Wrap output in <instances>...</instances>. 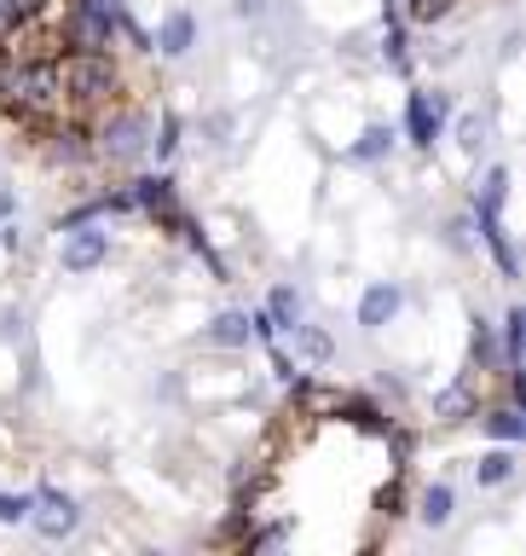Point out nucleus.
<instances>
[{"label": "nucleus", "mask_w": 526, "mask_h": 556, "mask_svg": "<svg viewBox=\"0 0 526 556\" xmlns=\"http://www.w3.org/2000/svg\"><path fill=\"white\" fill-rule=\"evenodd\" d=\"M116 7L121 0H76L69 17H64V41L76 52H104L111 35H116Z\"/></svg>", "instance_id": "nucleus-1"}, {"label": "nucleus", "mask_w": 526, "mask_h": 556, "mask_svg": "<svg viewBox=\"0 0 526 556\" xmlns=\"http://www.w3.org/2000/svg\"><path fill=\"white\" fill-rule=\"evenodd\" d=\"M59 81L76 99H104L116 87V64H111V52H76L69 64H59Z\"/></svg>", "instance_id": "nucleus-2"}, {"label": "nucleus", "mask_w": 526, "mask_h": 556, "mask_svg": "<svg viewBox=\"0 0 526 556\" xmlns=\"http://www.w3.org/2000/svg\"><path fill=\"white\" fill-rule=\"evenodd\" d=\"M29 528L41 533V539H69V533L81 528L76 498L59 493V486H41V493H35V504H29Z\"/></svg>", "instance_id": "nucleus-3"}, {"label": "nucleus", "mask_w": 526, "mask_h": 556, "mask_svg": "<svg viewBox=\"0 0 526 556\" xmlns=\"http://www.w3.org/2000/svg\"><path fill=\"white\" fill-rule=\"evenodd\" d=\"M446 116H451V99L440 93V87H416V93L406 99V128H411V146H423V151H434V139H440V128H446Z\"/></svg>", "instance_id": "nucleus-4"}, {"label": "nucleus", "mask_w": 526, "mask_h": 556, "mask_svg": "<svg viewBox=\"0 0 526 556\" xmlns=\"http://www.w3.org/2000/svg\"><path fill=\"white\" fill-rule=\"evenodd\" d=\"M151 146V122L139 116V111H121L104 122V134H99V151L111 156V163H133V156H145Z\"/></svg>", "instance_id": "nucleus-5"}, {"label": "nucleus", "mask_w": 526, "mask_h": 556, "mask_svg": "<svg viewBox=\"0 0 526 556\" xmlns=\"http://www.w3.org/2000/svg\"><path fill=\"white\" fill-rule=\"evenodd\" d=\"M64 273H93L104 255H111V232H99L93 220H81V226H69L64 232Z\"/></svg>", "instance_id": "nucleus-6"}, {"label": "nucleus", "mask_w": 526, "mask_h": 556, "mask_svg": "<svg viewBox=\"0 0 526 556\" xmlns=\"http://www.w3.org/2000/svg\"><path fill=\"white\" fill-rule=\"evenodd\" d=\"M399 307H406V290L399 285H371L359 295V330H382L399 319Z\"/></svg>", "instance_id": "nucleus-7"}, {"label": "nucleus", "mask_w": 526, "mask_h": 556, "mask_svg": "<svg viewBox=\"0 0 526 556\" xmlns=\"http://www.w3.org/2000/svg\"><path fill=\"white\" fill-rule=\"evenodd\" d=\"M151 47L163 52V59H185V52L197 47V17H191V12H168Z\"/></svg>", "instance_id": "nucleus-8"}, {"label": "nucleus", "mask_w": 526, "mask_h": 556, "mask_svg": "<svg viewBox=\"0 0 526 556\" xmlns=\"http://www.w3.org/2000/svg\"><path fill=\"white\" fill-rule=\"evenodd\" d=\"M503 203H510V168H486V180L475 191V226L480 220H503Z\"/></svg>", "instance_id": "nucleus-9"}, {"label": "nucleus", "mask_w": 526, "mask_h": 556, "mask_svg": "<svg viewBox=\"0 0 526 556\" xmlns=\"http://www.w3.org/2000/svg\"><path fill=\"white\" fill-rule=\"evenodd\" d=\"M416 516H423V528H451V516H458V493H451L446 481L423 486V498H416Z\"/></svg>", "instance_id": "nucleus-10"}, {"label": "nucleus", "mask_w": 526, "mask_h": 556, "mask_svg": "<svg viewBox=\"0 0 526 556\" xmlns=\"http://www.w3.org/2000/svg\"><path fill=\"white\" fill-rule=\"evenodd\" d=\"M249 337H255L249 313H220V319L203 330V342H215V348H249Z\"/></svg>", "instance_id": "nucleus-11"}, {"label": "nucleus", "mask_w": 526, "mask_h": 556, "mask_svg": "<svg viewBox=\"0 0 526 556\" xmlns=\"http://www.w3.org/2000/svg\"><path fill=\"white\" fill-rule=\"evenodd\" d=\"M480 424H486V434H492V441H503V446H521V441H526V417H521L515 400H510V406H498V412H486Z\"/></svg>", "instance_id": "nucleus-12"}, {"label": "nucleus", "mask_w": 526, "mask_h": 556, "mask_svg": "<svg viewBox=\"0 0 526 556\" xmlns=\"http://www.w3.org/2000/svg\"><path fill=\"white\" fill-rule=\"evenodd\" d=\"M515 469H521V464H515V446L498 441V452H486V458L475 464V481H480V486H510Z\"/></svg>", "instance_id": "nucleus-13"}, {"label": "nucleus", "mask_w": 526, "mask_h": 556, "mask_svg": "<svg viewBox=\"0 0 526 556\" xmlns=\"http://www.w3.org/2000/svg\"><path fill=\"white\" fill-rule=\"evenodd\" d=\"M394 139H399V134L388 128V122H371V128L359 134V146L347 151V163H382V156L394 151Z\"/></svg>", "instance_id": "nucleus-14"}, {"label": "nucleus", "mask_w": 526, "mask_h": 556, "mask_svg": "<svg viewBox=\"0 0 526 556\" xmlns=\"http://www.w3.org/2000/svg\"><path fill=\"white\" fill-rule=\"evenodd\" d=\"M267 325L272 330H295V325H302V295H295L290 285H278L267 295Z\"/></svg>", "instance_id": "nucleus-15"}, {"label": "nucleus", "mask_w": 526, "mask_h": 556, "mask_svg": "<svg viewBox=\"0 0 526 556\" xmlns=\"http://www.w3.org/2000/svg\"><path fill=\"white\" fill-rule=\"evenodd\" d=\"M521 325H526V313L515 307L510 319H503V371H515V365H521Z\"/></svg>", "instance_id": "nucleus-16"}, {"label": "nucleus", "mask_w": 526, "mask_h": 556, "mask_svg": "<svg viewBox=\"0 0 526 556\" xmlns=\"http://www.w3.org/2000/svg\"><path fill=\"white\" fill-rule=\"evenodd\" d=\"M458 146H463V151H480V146H486V116H480V111H463V116H458Z\"/></svg>", "instance_id": "nucleus-17"}, {"label": "nucleus", "mask_w": 526, "mask_h": 556, "mask_svg": "<svg viewBox=\"0 0 526 556\" xmlns=\"http://www.w3.org/2000/svg\"><path fill=\"white\" fill-rule=\"evenodd\" d=\"M52 156L76 168V163H87V156H93V151H87V134H76V128H69V134H59V146H52Z\"/></svg>", "instance_id": "nucleus-18"}, {"label": "nucleus", "mask_w": 526, "mask_h": 556, "mask_svg": "<svg viewBox=\"0 0 526 556\" xmlns=\"http://www.w3.org/2000/svg\"><path fill=\"white\" fill-rule=\"evenodd\" d=\"M29 504H35V493H0V521H7V528L29 521Z\"/></svg>", "instance_id": "nucleus-19"}, {"label": "nucleus", "mask_w": 526, "mask_h": 556, "mask_svg": "<svg viewBox=\"0 0 526 556\" xmlns=\"http://www.w3.org/2000/svg\"><path fill=\"white\" fill-rule=\"evenodd\" d=\"M475 359H480V371H492V365H498V337H492V325H475Z\"/></svg>", "instance_id": "nucleus-20"}, {"label": "nucleus", "mask_w": 526, "mask_h": 556, "mask_svg": "<svg viewBox=\"0 0 526 556\" xmlns=\"http://www.w3.org/2000/svg\"><path fill=\"white\" fill-rule=\"evenodd\" d=\"M446 243H451V250H469V243H475V215L446 220Z\"/></svg>", "instance_id": "nucleus-21"}, {"label": "nucleus", "mask_w": 526, "mask_h": 556, "mask_svg": "<svg viewBox=\"0 0 526 556\" xmlns=\"http://www.w3.org/2000/svg\"><path fill=\"white\" fill-rule=\"evenodd\" d=\"M295 342H302L312 359H330V337H324V330H312V325H295Z\"/></svg>", "instance_id": "nucleus-22"}, {"label": "nucleus", "mask_w": 526, "mask_h": 556, "mask_svg": "<svg viewBox=\"0 0 526 556\" xmlns=\"http://www.w3.org/2000/svg\"><path fill=\"white\" fill-rule=\"evenodd\" d=\"M232 128H238V116H232V111H215V116L203 122V134L215 139V146H226V139H232Z\"/></svg>", "instance_id": "nucleus-23"}, {"label": "nucleus", "mask_w": 526, "mask_h": 556, "mask_svg": "<svg viewBox=\"0 0 526 556\" xmlns=\"http://www.w3.org/2000/svg\"><path fill=\"white\" fill-rule=\"evenodd\" d=\"M434 412H440V417H463L469 412V389H446L440 400H434Z\"/></svg>", "instance_id": "nucleus-24"}, {"label": "nucleus", "mask_w": 526, "mask_h": 556, "mask_svg": "<svg viewBox=\"0 0 526 556\" xmlns=\"http://www.w3.org/2000/svg\"><path fill=\"white\" fill-rule=\"evenodd\" d=\"M151 146H156V156H174V146H180V116H163V134Z\"/></svg>", "instance_id": "nucleus-25"}, {"label": "nucleus", "mask_w": 526, "mask_h": 556, "mask_svg": "<svg viewBox=\"0 0 526 556\" xmlns=\"http://www.w3.org/2000/svg\"><path fill=\"white\" fill-rule=\"evenodd\" d=\"M382 52H388V64H406V29L388 24V35H382Z\"/></svg>", "instance_id": "nucleus-26"}, {"label": "nucleus", "mask_w": 526, "mask_h": 556, "mask_svg": "<svg viewBox=\"0 0 526 556\" xmlns=\"http://www.w3.org/2000/svg\"><path fill=\"white\" fill-rule=\"evenodd\" d=\"M446 7L451 0H411V17L416 24H434V17H446Z\"/></svg>", "instance_id": "nucleus-27"}, {"label": "nucleus", "mask_w": 526, "mask_h": 556, "mask_svg": "<svg viewBox=\"0 0 526 556\" xmlns=\"http://www.w3.org/2000/svg\"><path fill=\"white\" fill-rule=\"evenodd\" d=\"M238 17H267V0H232Z\"/></svg>", "instance_id": "nucleus-28"}, {"label": "nucleus", "mask_w": 526, "mask_h": 556, "mask_svg": "<svg viewBox=\"0 0 526 556\" xmlns=\"http://www.w3.org/2000/svg\"><path fill=\"white\" fill-rule=\"evenodd\" d=\"M12 215V198H7V191H0V220H7Z\"/></svg>", "instance_id": "nucleus-29"}]
</instances>
